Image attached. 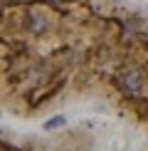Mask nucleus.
<instances>
[{"label": "nucleus", "instance_id": "obj_1", "mask_svg": "<svg viewBox=\"0 0 148 151\" xmlns=\"http://www.w3.org/2000/svg\"><path fill=\"white\" fill-rule=\"evenodd\" d=\"M77 106L148 136V10L133 0H0V109L35 122Z\"/></svg>", "mask_w": 148, "mask_h": 151}, {"label": "nucleus", "instance_id": "obj_2", "mask_svg": "<svg viewBox=\"0 0 148 151\" xmlns=\"http://www.w3.org/2000/svg\"><path fill=\"white\" fill-rule=\"evenodd\" d=\"M0 151H96V134L86 124L45 134L0 127Z\"/></svg>", "mask_w": 148, "mask_h": 151}]
</instances>
